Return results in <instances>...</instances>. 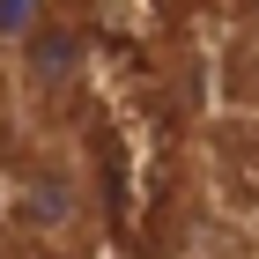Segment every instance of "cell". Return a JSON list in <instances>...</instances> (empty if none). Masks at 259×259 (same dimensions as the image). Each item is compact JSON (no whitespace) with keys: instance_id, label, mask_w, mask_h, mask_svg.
Here are the masks:
<instances>
[{"instance_id":"cell-2","label":"cell","mask_w":259,"mask_h":259,"mask_svg":"<svg viewBox=\"0 0 259 259\" xmlns=\"http://www.w3.org/2000/svg\"><path fill=\"white\" fill-rule=\"evenodd\" d=\"M74 37H37V45H30V74H37V81H67V74H74Z\"/></svg>"},{"instance_id":"cell-1","label":"cell","mask_w":259,"mask_h":259,"mask_svg":"<svg viewBox=\"0 0 259 259\" xmlns=\"http://www.w3.org/2000/svg\"><path fill=\"white\" fill-rule=\"evenodd\" d=\"M22 215H30V222H67V215H74L67 178H30V185H22Z\"/></svg>"}]
</instances>
